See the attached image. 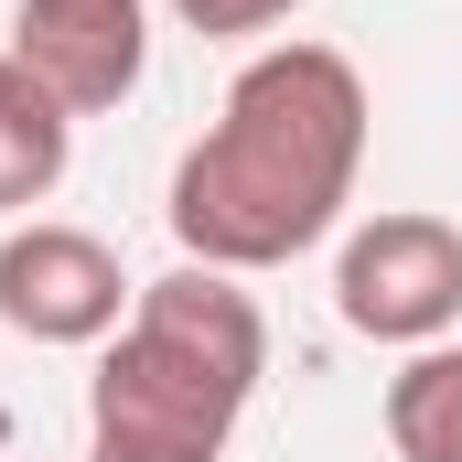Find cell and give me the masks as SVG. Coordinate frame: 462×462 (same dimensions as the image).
<instances>
[{"label": "cell", "instance_id": "obj_4", "mask_svg": "<svg viewBox=\"0 0 462 462\" xmlns=\"http://www.w3.org/2000/svg\"><path fill=\"white\" fill-rule=\"evenodd\" d=\"M140 280L118 269V247L97 226H65V216H22L0 236V334L22 345H108L129 323Z\"/></svg>", "mask_w": 462, "mask_h": 462}, {"label": "cell", "instance_id": "obj_9", "mask_svg": "<svg viewBox=\"0 0 462 462\" xmlns=\"http://www.w3.org/2000/svg\"><path fill=\"white\" fill-rule=\"evenodd\" d=\"M87 462H118V452H87Z\"/></svg>", "mask_w": 462, "mask_h": 462}, {"label": "cell", "instance_id": "obj_7", "mask_svg": "<svg viewBox=\"0 0 462 462\" xmlns=\"http://www.w3.org/2000/svg\"><path fill=\"white\" fill-rule=\"evenodd\" d=\"M387 452L398 462H462V345H420L387 376Z\"/></svg>", "mask_w": 462, "mask_h": 462}, {"label": "cell", "instance_id": "obj_2", "mask_svg": "<svg viewBox=\"0 0 462 462\" xmlns=\"http://www.w3.org/2000/svg\"><path fill=\"white\" fill-rule=\"evenodd\" d=\"M269 376V312L236 269H162L140 280L129 323L97 345L87 376V452L118 462H226L236 420Z\"/></svg>", "mask_w": 462, "mask_h": 462}, {"label": "cell", "instance_id": "obj_6", "mask_svg": "<svg viewBox=\"0 0 462 462\" xmlns=\"http://www.w3.org/2000/svg\"><path fill=\"white\" fill-rule=\"evenodd\" d=\"M65 172H76V108L0 43V216L22 226L32 205H54Z\"/></svg>", "mask_w": 462, "mask_h": 462}, {"label": "cell", "instance_id": "obj_8", "mask_svg": "<svg viewBox=\"0 0 462 462\" xmlns=\"http://www.w3.org/2000/svg\"><path fill=\"white\" fill-rule=\"evenodd\" d=\"M183 32H205V43H247V32H280L291 11H312V0H162Z\"/></svg>", "mask_w": 462, "mask_h": 462}, {"label": "cell", "instance_id": "obj_3", "mask_svg": "<svg viewBox=\"0 0 462 462\" xmlns=\"http://www.w3.org/2000/svg\"><path fill=\"white\" fill-rule=\"evenodd\" d=\"M334 312H345V334L398 345V355L452 345V323H462V226L430 216V205H387V216L345 226V247H334Z\"/></svg>", "mask_w": 462, "mask_h": 462}, {"label": "cell", "instance_id": "obj_1", "mask_svg": "<svg viewBox=\"0 0 462 462\" xmlns=\"http://www.w3.org/2000/svg\"><path fill=\"white\" fill-rule=\"evenodd\" d=\"M365 129H376V108H365L355 54H334V43L247 54L226 108L205 118V140L172 162V194H162L172 247L194 269H236V280L312 258L355 205Z\"/></svg>", "mask_w": 462, "mask_h": 462}, {"label": "cell", "instance_id": "obj_5", "mask_svg": "<svg viewBox=\"0 0 462 462\" xmlns=\"http://www.w3.org/2000/svg\"><path fill=\"white\" fill-rule=\"evenodd\" d=\"M11 54L76 118H108L151 76V0H11Z\"/></svg>", "mask_w": 462, "mask_h": 462}]
</instances>
